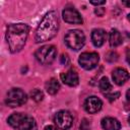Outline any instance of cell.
Here are the masks:
<instances>
[{
	"instance_id": "16",
	"label": "cell",
	"mask_w": 130,
	"mask_h": 130,
	"mask_svg": "<svg viewBox=\"0 0 130 130\" xmlns=\"http://www.w3.org/2000/svg\"><path fill=\"white\" fill-rule=\"evenodd\" d=\"M46 89H47L48 93H50V94L57 93L58 90L60 89V83H59V81L56 78H51L46 83Z\"/></svg>"
},
{
	"instance_id": "12",
	"label": "cell",
	"mask_w": 130,
	"mask_h": 130,
	"mask_svg": "<svg viewBox=\"0 0 130 130\" xmlns=\"http://www.w3.org/2000/svg\"><path fill=\"white\" fill-rule=\"evenodd\" d=\"M112 77H113V80L116 84L122 85L128 80L129 73L124 68H116V69H114V71L112 73Z\"/></svg>"
},
{
	"instance_id": "11",
	"label": "cell",
	"mask_w": 130,
	"mask_h": 130,
	"mask_svg": "<svg viewBox=\"0 0 130 130\" xmlns=\"http://www.w3.org/2000/svg\"><path fill=\"white\" fill-rule=\"evenodd\" d=\"M61 80H62L63 83H65L66 85H69V86H76V85L78 84L79 78H78L77 72H76L75 70L71 69V70H68L67 72L61 74Z\"/></svg>"
},
{
	"instance_id": "20",
	"label": "cell",
	"mask_w": 130,
	"mask_h": 130,
	"mask_svg": "<svg viewBox=\"0 0 130 130\" xmlns=\"http://www.w3.org/2000/svg\"><path fill=\"white\" fill-rule=\"evenodd\" d=\"M90 129V123L86 119H83L80 124V130H89Z\"/></svg>"
},
{
	"instance_id": "26",
	"label": "cell",
	"mask_w": 130,
	"mask_h": 130,
	"mask_svg": "<svg viewBox=\"0 0 130 130\" xmlns=\"http://www.w3.org/2000/svg\"><path fill=\"white\" fill-rule=\"evenodd\" d=\"M126 59H127V62L130 64V50L127 51V55H126Z\"/></svg>"
},
{
	"instance_id": "2",
	"label": "cell",
	"mask_w": 130,
	"mask_h": 130,
	"mask_svg": "<svg viewBox=\"0 0 130 130\" xmlns=\"http://www.w3.org/2000/svg\"><path fill=\"white\" fill-rule=\"evenodd\" d=\"M59 29V19L55 11L47 12L36 30V42L42 43L53 39Z\"/></svg>"
},
{
	"instance_id": "28",
	"label": "cell",
	"mask_w": 130,
	"mask_h": 130,
	"mask_svg": "<svg viewBox=\"0 0 130 130\" xmlns=\"http://www.w3.org/2000/svg\"><path fill=\"white\" fill-rule=\"evenodd\" d=\"M122 3H123L124 5H126V6L130 7V1H126V0H123V1H122Z\"/></svg>"
},
{
	"instance_id": "7",
	"label": "cell",
	"mask_w": 130,
	"mask_h": 130,
	"mask_svg": "<svg viewBox=\"0 0 130 130\" xmlns=\"http://www.w3.org/2000/svg\"><path fill=\"white\" fill-rule=\"evenodd\" d=\"M100 57L99 54L95 52H84L79 56L78 62L82 68L85 70H91L93 69L98 63H99Z\"/></svg>"
},
{
	"instance_id": "6",
	"label": "cell",
	"mask_w": 130,
	"mask_h": 130,
	"mask_svg": "<svg viewBox=\"0 0 130 130\" xmlns=\"http://www.w3.org/2000/svg\"><path fill=\"white\" fill-rule=\"evenodd\" d=\"M27 100V96L25 92L20 89V88H11L7 92V98H6V105L9 107H19L23 105Z\"/></svg>"
},
{
	"instance_id": "3",
	"label": "cell",
	"mask_w": 130,
	"mask_h": 130,
	"mask_svg": "<svg viewBox=\"0 0 130 130\" xmlns=\"http://www.w3.org/2000/svg\"><path fill=\"white\" fill-rule=\"evenodd\" d=\"M8 124L16 130H38L36 120L23 113H13L8 117Z\"/></svg>"
},
{
	"instance_id": "14",
	"label": "cell",
	"mask_w": 130,
	"mask_h": 130,
	"mask_svg": "<svg viewBox=\"0 0 130 130\" xmlns=\"http://www.w3.org/2000/svg\"><path fill=\"white\" fill-rule=\"evenodd\" d=\"M102 127L105 130H120L121 124L120 122L112 117H106L102 120Z\"/></svg>"
},
{
	"instance_id": "5",
	"label": "cell",
	"mask_w": 130,
	"mask_h": 130,
	"mask_svg": "<svg viewBox=\"0 0 130 130\" xmlns=\"http://www.w3.org/2000/svg\"><path fill=\"white\" fill-rule=\"evenodd\" d=\"M35 56L40 63L48 65V64H51L56 59L57 50L53 45H45L36 51Z\"/></svg>"
},
{
	"instance_id": "30",
	"label": "cell",
	"mask_w": 130,
	"mask_h": 130,
	"mask_svg": "<svg viewBox=\"0 0 130 130\" xmlns=\"http://www.w3.org/2000/svg\"><path fill=\"white\" fill-rule=\"evenodd\" d=\"M128 121H129V123H130V116H129V118H128Z\"/></svg>"
},
{
	"instance_id": "15",
	"label": "cell",
	"mask_w": 130,
	"mask_h": 130,
	"mask_svg": "<svg viewBox=\"0 0 130 130\" xmlns=\"http://www.w3.org/2000/svg\"><path fill=\"white\" fill-rule=\"evenodd\" d=\"M110 45L111 47H118L122 44V37H121V34L119 32V30L117 29H112L111 32H110Z\"/></svg>"
},
{
	"instance_id": "8",
	"label": "cell",
	"mask_w": 130,
	"mask_h": 130,
	"mask_svg": "<svg viewBox=\"0 0 130 130\" xmlns=\"http://www.w3.org/2000/svg\"><path fill=\"white\" fill-rule=\"evenodd\" d=\"M54 122L61 130H68L72 126V116L68 111H60L55 115Z\"/></svg>"
},
{
	"instance_id": "17",
	"label": "cell",
	"mask_w": 130,
	"mask_h": 130,
	"mask_svg": "<svg viewBox=\"0 0 130 130\" xmlns=\"http://www.w3.org/2000/svg\"><path fill=\"white\" fill-rule=\"evenodd\" d=\"M99 86H100V89H101L103 92H105V93H108V92L112 89V84H111V82L109 81V79H108L107 77H103V78L100 80Z\"/></svg>"
},
{
	"instance_id": "29",
	"label": "cell",
	"mask_w": 130,
	"mask_h": 130,
	"mask_svg": "<svg viewBox=\"0 0 130 130\" xmlns=\"http://www.w3.org/2000/svg\"><path fill=\"white\" fill-rule=\"evenodd\" d=\"M128 19H129V20H130V13H129V14H128Z\"/></svg>"
},
{
	"instance_id": "1",
	"label": "cell",
	"mask_w": 130,
	"mask_h": 130,
	"mask_svg": "<svg viewBox=\"0 0 130 130\" xmlns=\"http://www.w3.org/2000/svg\"><path fill=\"white\" fill-rule=\"evenodd\" d=\"M29 27L25 23H11L7 27L6 40L11 53L19 52L25 45Z\"/></svg>"
},
{
	"instance_id": "24",
	"label": "cell",
	"mask_w": 130,
	"mask_h": 130,
	"mask_svg": "<svg viewBox=\"0 0 130 130\" xmlns=\"http://www.w3.org/2000/svg\"><path fill=\"white\" fill-rule=\"evenodd\" d=\"M106 3V1H90V4L92 5H104Z\"/></svg>"
},
{
	"instance_id": "23",
	"label": "cell",
	"mask_w": 130,
	"mask_h": 130,
	"mask_svg": "<svg viewBox=\"0 0 130 130\" xmlns=\"http://www.w3.org/2000/svg\"><path fill=\"white\" fill-rule=\"evenodd\" d=\"M68 61H69V59H68V56L67 55H62L61 56V62H62V64L66 65L68 63Z\"/></svg>"
},
{
	"instance_id": "22",
	"label": "cell",
	"mask_w": 130,
	"mask_h": 130,
	"mask_svg": "<svg viewBox=\"0 0 130 130\" xmlns=\"http://www.w3.org/2000/svg\"><path fill=\"white\" fill-rule=\"evenodd\" d=\"M94 13L98 14L99 16H102V15L105 13V9H104V8H96V9L94 10Z\"/></svg>"
},
{
	"instance_id": "21",
	"label": "cell",
	"mask_w": 130,
	"mask_h": 130,
	"mask_svg": "<svg viewBox=\"0 0 130 130\" xmlns=\"http://www.w3.org/2000/svg\"><path fill=\"white\" fill-rule=\"evenodd\" d=\"M119 95H120V93L119 92H112V93H107V98L112 102V101H115V100H117L118 98H119Z\"/></svg>"
},
{
	"instance_id": "27",
	"label": "cell",
	"mask_w": 130,
	"mask_h": 130,
	"mask_svg": "<svg viewBox=\"0 0 130 130\" xmlns=\"http://www.w3.org/2000/svg\"><path fill=\"white\" fill-rule=\"evenodd\" d=\"M126 98H127V101L130 103V89L127 90V93H126Z\"/></svg>"
},
{
	"instance_id": "19",
	"label": "cell",
	"mask_w": 130,
	"mask_h": 130,
	"mask_svg": "<svg viewBox=\"0 0 130 130\" xmlns=\"http://www.w3.org/2000/svg\"><path fill=\"white\" fill-rule=\"evenodd\" d=\"M106 60L108 62H115L118 60V55L116 52H109L106 56Z\"/></svg>"
},
{
	"instance_id": "10",
	"label": "cell",
	"mask_w": 130,
	"mask_h": 130,
	"mask_svg": "<svg viewBox=\"0 0 130 130\" xmlns=\"http://www.w3.org/2000/svg\"><path fill=\"white\" fill-rule=\"evenodd\" d=\"M102 106H103L102 101L96 96H89L85 100L84 103V109L89 114L98 113L102 109Z\"/></svg>"
},
{
	"instance_id": "9",
	"label": "cell",
	"mask_w": 130,
	"mask_h": 130,
	"mask_svg": "<svg viewBox=\"0 0 130 130\" xmlns=\"http://www.w3.org/2000/svg\"><path fill=\"white\" fill-rule=\"evenodd\" d=\"M62 16H63V19L67 23L81 24L82 21H83L80 13L74 7H67V8H65L62 11Z\"/></svg>"
},
{
	"instance_id": "18",
	"label": "cell",
	"mask_w": 130,
	"mask_h": 130,
	"mask_svg": "<svg viewBox=\"0 0 130 130\" xmlns=\"http://www.w3.org/2000/svg\"><path fill=\"white\" fill-rule=\"evenodd\" d=\"M30 98H31L34 101H36V102H41V101L43 100V98H44V93H43L42 90L36 88V89H32V90H31V92H30Z\"/></svg>"
},
{
	"instance_id": "25",
	"label": "cell",
	"mask_w": 130,
	"mask_h": 130,
	"mask_svg": "<svg viewBox=\"0 0 130 130\" xmlns=\"http://www.w3.org/2000/svg\"><path fill=\"white\" fill-rule=\"evenodd\" d=\"M44 130H58L56 127H54V126H51V125H49V126H47V127H45V129Z\"/></svg>"
},
{
	"instance_id": "4",
	"label": "cell",
	"mask_w": 130,
	"mask_h": 130,
	"mask_svg": "<svg viewBox=\"0 0 130 130\" xmlns=\"http://www.w3.org/2000/svg\"><path fill=\"white\" fill-rule=\"evenodd\" d=\"M65 43L70 49L78 51L84 46L85 36L79 29H70L65 35Z\"/></svg>"
},
{
	"instance_id": "13",
	"label": "cell",
	"mask_w": 130,
	"mask_h": 130,
	"mask_svg": "<svg viewBox=\"0 0 130 130\" xmlns=\"http://www.w3.org/2000/svg\"><path fill=\"white\" fill-rule=\"evenodd\" d=\"M107 34L102 28H94L91 32V42L95 47H102L106 42Z\"/></svg>"
}]
</instances>
